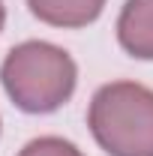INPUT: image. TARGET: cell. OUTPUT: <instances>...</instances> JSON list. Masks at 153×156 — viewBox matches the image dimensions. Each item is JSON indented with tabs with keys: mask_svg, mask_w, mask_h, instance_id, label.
<instances>
[{
	"mask_svg": "<svg viewBox=\"0 0 153 156\" xmlns=\"http://www.w3.org/2000/svg\"><path fill=\"white\" fill-rule=\"evenodd\" d=\"M0 81L6 96L27 114H51L60 105H66L78 84V66L51 42H21L15 45L3 66H0Z\"/></svg>",
	"mask_w": 153,
	"mask_h": 156,
	"instance_id": "6da1fadb",
	"label": "cell"
},
{
	"mask_svg": "<svg viewBox=\"0 0 153 156\" xmlns=\"http://www.w3.org/2000/svg\"><path fill=\"white\" fill-rule=\"evenodd\" d=\"M87 126L108 156H153V90L138 81L102 84L90 99Z\"/></svg>",
	"mask_w": 153,
	"mask_h": 156,
	"instance_id": "7a4b0ae2",
	"label": "cell"
},
{
	"mask_svg": "<svg viewBox=\"0 0 153 156\" xmlns=\"http://www.w3.org/2000/svg\"><path fill=\"white\" fill-rule=\"evenodd\" d=\"M117 42L126 54L153 60V0H126L117 18Z\"/></svg>",
	"mask_w": 153,
	"mask_h": 156,
	"instance_id": "3957f363",
	"label": "cell"
},
{
	"mask_svg": "<svg viewBox=\"0 0 153 156\" xmlns=\"http://www.w3.org/2000/svg\"><path fill=\"white\" fill-rule=\"evenodd\" d=\"M27 6L51 27H87L102 15L105 0H27Z\"/></svg>",
	"mask_w": 153,
	"mask_h": 156,
	"instance_id": "277c9868",
	"label": "cell"
},
{
	"mask_svg": "<svg viewBox=\"0 0 153 156\" xmlns=\"http://www.w3.org/2000/svg\"><path fill=\"white\" fill-rule=\"evenodd\" d=\"M18 156H84L72 141L66 138H57V135H42V138H33L21 147Z\"/></svg>",
	"mask_w": 153,
	"mask_h": 156,
	"instance_id": "5b68a950",
	"label": "cell"
},
{
	"mask_svg": "<svg viewBox=\"0 0 153 156\" xmlns=\"http://www.w3.org/2000/svg\"><path fill=\"white\" fill-rule=\"evenodd\" d=\"M3 21H6V6H3V0H0V30H3Z\"/></svg>",
	"mask_w": 153,
	"mask_h": 156,
	"instance_id": "8992f818",
	"label": "cell"
}]
</instances>
